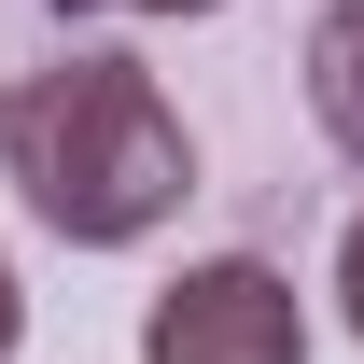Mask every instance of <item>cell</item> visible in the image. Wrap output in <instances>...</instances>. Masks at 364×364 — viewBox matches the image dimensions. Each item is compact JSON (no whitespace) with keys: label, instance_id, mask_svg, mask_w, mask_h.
<instances>
[{"label":"cell","instance_id":"5b68a950","mask_svg":"<svg viewBox=\"0 0 364 364\" xmlns=\"http://www.w3.org/2000/svg\"><path fill=\"white\" fill-rule=\"evenodd\" d=\"M98 14H225V0H98Z\"/></svg>","mask_w":364,"mask_h":364},{"label":"cell","instance_id":"7a4b0ae2","mask_svg":"<svg viewBox=\"0 0 364 364\" xmlns=\"http://www.w3.org/2000/svg\"><path fill=\"white\" fill-rule=\"evenodd\" d=\"M140 364H309V309L267 252H210L140 309Z\"/></svg>","mask_w":364,"mask_h":364},{"label":"cell","instance_id":"277c9868","mask_svg":"<svg viewBox=\"0 0 364 364\" xmlns=\"http://www.w3.org/2000/svg\"><path fill=\"white\" fill-rule=\"evenodd\" d=\"M336 309H350V336H364V210H350V238H336Z\"/></svg>","mask_w":364,"mask_h":364},{"label":"cell","instance_id":"6da1fadb","mask_svg":"<svg viewBox=\"0 0 364 364\" xmlns=\"http://www.w3.org/2000/svg\"><path fill=\"white\" fill-rule=\"evenodd\" d=\"M0 168L70 252H127L196 196V140L140 56H43L0 85Z\"/></svg>","mask_w":364,"mask_h":364},{"label":"cell","instance_id":"8992f818","mask_svg":"<svg viewBox=\"0 0 364 364\" xmlns=\"http://www.w3.org/2000/svg\"><path fill=\"white\" fill-rule=\"evenodd\" d=\"M14 322H28V309H14V267H0V364H14Z\"/></svg>","mask_w":364,"mask_h":364},{"label":"cell","instance_id":"3957f363","mask_svg":"<svg viewBox=\"0 0 364 364\" xmlns=\"http://www.w3.org/2000/svg\"><path fill=\"white\" fill-rule=\"evenodd\" d=\"M309 112H322L336 154H364V0H336L309 28Z\"/></svg>","mask_w":364,"mask_h":364}]
</instances>
